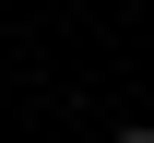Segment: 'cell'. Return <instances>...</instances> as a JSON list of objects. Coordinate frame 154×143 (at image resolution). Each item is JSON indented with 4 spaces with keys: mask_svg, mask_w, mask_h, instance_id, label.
<instances>
[{
    "mask_svg": "<svg viewBox=\"0 0 154 143\" xmlns=\"http://www.w3.org/2000/svg\"><path fill=\"white\" fill-rule=\"evenodd\" d=\"M119 143H154V119H119Z\"/></svg>",
    "mask_w": 154,
    "mask_h": 143,
    "instance_id": "obj_1",
    "label": "cell"
}]
</instances>
